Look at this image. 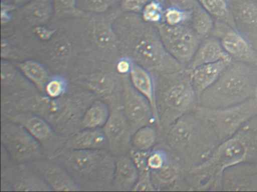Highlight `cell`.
Listing matches in <instances>:
<instances>
[{"label":"cell","instance_id":"cell-11","mask_svg":"<svg viewBox=\"0 0 257 192\" xmlns=\"http://www.w3.org/2000/svg\"><path fill=\"white\" fill-rule=\"evenodd\" d=\"M156 26L168 52L187 68L201 43V37L187 24L171 26L163 21Z\"/></svg>","mask_w":257,"mask_h":192},{"label":"cell","instance_id":"cell-25","mask_svg":"<svg viewBox=\"0 0 257 192\" xmlns=\"http://www.w3.org/2000/svg\"><path fill=\"white\" fill-rule=\"evenodd\" d=\"M132 84L138 91L145 96L151 104L157 120L158 128L159 130V120L156 108V81L154 76L147 69L141 67L134 62L129 73Z\"/></svg>","mask_w":257,"mask_h":192},{"label":"cell","instance_id":"cell-4","mask_svg":"<svg viewBox=\"0 0 257 192\" xmlns=\"http://www.w3.org/2000/svg\"><path fill=\"white\" fill-rule=\"evenodd\" d=\"M50 159L64 166L82 190L112 189L115 157L107 148L65 150Z\"/></svg>","mask_w":257,"mask_h":192},{"label":"cell","instance_id":"cell-37","mask_svg":"<svg viewBox=\"0 0 257 192\" xmlns=\"http://www.w3.org/2000/svg\"><path fill=\"white\" fill-rule=\"evenodd\" d=\"M239 20L246 26L257 25V7L252 3H245L240 6L237 12Z\"/></svg>","mask_w":257,"mask_h":192},{"label":"cell","instance_id":"cell-9","mask_svg":"<svg viewBox=\"0 0 257 192\" xmlns=\"http://www.w3.org/2000/svg\"><path fill=\"white\" fill-rule=\"evenodd\" d=\"M0 134L2 147L13 163H29L46 158L40 142L20 124L4 120Z\"/></svg>","mask_w":257,"mask_h":192},{"label":"cell","instance_id":"cell-39","mask_svg":"<svg viewBox=\"0 0 257 192\" xmlns=\"http://www.w3.org/2000/svg\"><path fill=\"white\" fill-rule=\"evenodd\" d=\"M150 151L143 152L132 148L130 152V156L132 160L138 166L139 171L148 170H150L148 166V157Z\"/></svg>","mask_w":257,"mask_h":192},{"label":"cell","instance_id":"cell-44","mask_svg":"<svg viewBox=\"0 0 257 192\" xmlns=\"http://www.w3.org/2000/svg\"><path fill=\"white\" fill-rule=\"evenodd\" d=\"M133 62V60L127 56L121 57L115 64V70L121 76L129 75Z\"/></svg>","mask_w":257,"mask_h":192},{"label":"cell","instance_id":"cell-23","mask_svg":"<svg viewBox=\"0 0 257 192\" xmlns=\"http://www.w3.org/2000/svg\"><path fill=\"white\" fill-rule=\"evenodd\" d=\"M107 148V140L103 128L82 129L68 136L64 144L65 150Z\"/></svg>","mask_w":257,"mask_h":192},{"label":"cell","instance_id":"cell-38","mask_svg":"<svg viewBox=\"0 0 257 192\" xmlns=\"http://www.w3.org/2000/svg\"><path fill=\"white\" fill-rule=\"evenodd\" d=\"M154 190H156V188L152 180L150 170L140 171L138 181L132 188V192H154Z\"/></svg>","mask_w":257,"mask_h":192},{"label":"cell","instance_id":"cell-34","mask_svg":"<svg viewBox=\"0 0 257 192\" xmlns=\"http://www.w3.org/2000/svg\"><path fill=\"white\" fill-rule=\"evenodd\" d=\"M68 82L66 78L61 75L51 76L45 88V94L51 98L61 97L67 92Z\"/></svg>","mask_w":257,"mask_h":192},{"label":"cell","instance_id":"cell-36","mask_svg":"<svg viewBox=\"0 0 257 192\" xmlns=\"http://www.w3.org/2000/svg\"><path fill=\"white\" fill-rule=\"evenodd\" d=\"M78 0H54V10L58 15H75L80 16L84 14L83 10L77 7Z\"/></svg>","mask_w":257,"mask_h":192},{"label":"cell","instance_id":"cell-28","mask_svg":"<svg viewBox=\"0 0 257 192\" xmlns=\"http://www.w3.org/2000/svg\"><path fill=\"white\" fill-rule=\"evenodd\" d=\"M16 66L37 90L45 94V88L51 78L47 68L39 62L32 60L19 62Z\"/></svg>","mask_w":257,"mask_h":192},{"label":"cell","instance_id":"cell-42","mask_svg":"<svg viewBox=\"0 0 257 192\" xmlns=\"http://www.w3.org/2000/svg\"><path fill=\"white\" fill-rule=\"evenodd\" d=\"M150 0H122L121 1V8L127 12L140 13Z\"/></svg>","mask_w":257,"mask_h":192},{"label":"cell","instance_id":"cell-45","mask_svg":"<svg viewBox=\"0 0 257 192\" xmlns=\"http://www.w3.org/2000/svg\"><path fill=\"white\" fill-rule=\"evenodd\" d=\"M33 32L40 40L46 42V40H49L53 38V36L56 33L57 30L47 28L44 25H39L34 26Z\"/></svg>","mask_w":257,"mask_h":192},{"label":"cell","instance_id":"cell-12","mask_svg":"<svg viewBox=\"0 0 257 192\" xmlns=\"http://www.w3.org/2000/svg\"><path fill=\"white\" fill-rule=\"evenodd\" d=\"M121 108L134 133L141 128L156 124L157 120L148 99L135 88L129 75L122 76Z\"/></svg>","mask_w":257,"mask_h":192},{"label":"cell","instance_id":"cell-31","mask_svg":"<svg viewBox=\"0 0 257 192\" xmlns=\"http://www.w3.org/2000/svg\"><path fill=\"white\" fill-rule=\"evenodd\" d=\"M213 18L209 12L200 6L192 10V16L189 21L191 27L200 37H206L214 28L215 22Z\"/></svg>","mask_w":257,"mask_h":192},{"label":"cell","instance_id":"cell-49","mask_svg":"<svg viewBox=\"0 0 257 192\" xmlns=\"http://www.w3.org/2000/svg\"><path fill=\"white\" fill-rule=\"evenodd\" d=\"M158 1L160 2L161 3L163 4V2H165V0H158Z\"/></svg>","mask_w":257,"mask_h":192},{"label":"cell","instance_id":"cell-3","mask_svg":"<svg viewBox=\"0 0 257 192\" xmlns=\"http://www.w3.org/2000/svg\"><path fill=\"white\" fill-rule=\"evenodd\" d=\"M162 132L164 142L187 171L202 163L220 144L213 126L195 110L180 117Z\"/></svg>","mask_w":257,"mask_h":192},{"label":"cell","instance_id":"cell-33","mask_svg":"<svg viewBox=\"0 0 257 192\" xmlns=\"http://www.w3.org/2000/svg\"><path fill=\"white\" fill-rule=\"evenodd\" d=\"M141 13L143 20L148 24L156 25L164 21L165 10L163 9L162 3L158 0H151L149 2Z\"/></svg>","mask_w":257,"mask_h":192},{"label":"cell","instance_id":"cell-13","mask_svg":"<svg viewBox=\"0 0 257 192\" xmlns=\"http://www.w3.org/2000/svg\"><path fill=\"white\" fill-rule=\"evenodd\" d=\"M2 186L15 192H52L43 177L27 163H11L1 169Z\"/></svg>","mask_w":257,"mask_h":192},{"label":"cell","instance_id":"cell-14","mask_svg":"<svg viewBox=\"0 0 257 192\" xmlns=\"http://www.w3.org/2000/svg\"><path fill=\"white\" fill-rule=\"evenodd\" d=\"M107 150L115 157L130 154L134 132L121 106L111 108L110 115L103 127Z\"/></svg>","mask_w":257,"mask_h":192},{"label":"cell","instance_id":"cell-8","mask_svg":"<svg viewBox=\"0 0 257 192\" xmlns=\"http://www.w3.org/2000/svg\"><path fill=\"white\" fill-rule=\"evenodd\" d=\"M195 110L213 126L221 144L257 116V99L253 97L239 104L224 108H208L198 105Z\"/></svg>","mask_w":257,"mask_h":192},{"label":"cell","instance_id":"cell-32","mask_svg":"<svg viewBox=\"0 0 257 192\" xmlns=\"http://www.w3.org/2000/svg\"><path fill=\"white\" fill-rule=\"evenodd\" d=\"M203 8L205 9L213 18L225 22L227 25L235 28V22L230 14L228 6L225 0H198Z\"/></svg>","mask_w":257,"mask_h":192},{"label":"cell","instance_id":"cell-22","mask_svg":"<svg viewBox=\"0 0 257 192\" xmlns=\"http://www.w3.org/2000/svg\"><path fill=\"white\" fill-rule=\"evenodd\" d=\"M231 62L220 61L201 64L190 70L191 81L198 97L217 80Z\"/></svg>","mask_w":257,"mask_h":192},{"label":"cell","instance_id":"cell-41","mask_svg":"<svg viewBox=\"0 0 257 192\" xmlns=\"http://www.w3.org/2000/svg\"><path fill=\"white\" fill-rule=\"evenodd\" d=\"M53 49H52V54L55 58H65L69 55L71 49V44L70 42L65 40V39H61L58 40L54 44Z\"/></svg>","mask_w":257,"mask_h":192},{"label":"cell","instance_id":"cell-2","mask_svg":"<svg viewBox=\"0 0 257 192\" xmlns=\"http://www.w3.org/2000/svg\"><path fill=\"white\" fill-rule=\"evenodd\" d=\"M244 163L257 164V116L219 144L202 163L189 170L188 184L190 190H221L224 171Z\"/></svg>","mask_w":257,"mask_h":192},{"label":"cell","instance_id":"cell-1","mask_svg":"<svg viewBox=\"0 0 257 192\" xmlns=\"http://www.w3.org/2000/svg\"><path fill=\"white\" fill-rule=\"evenodd\" d=\"M97 98L89 90L67 92L59 98L49 97L39 90L6 94L2 97V112L16 111L40 116L65 138L82 130V117Z\"/></svg>","mask_w":257,"mask_h":192},{"label":"cell","instance_id":"cell-17","mask_svg":"<svg viewBox=\"0 0 257 192\" xmlns=\"http://www.w3.org/2000/svg\"><path fill=\"white\" fill-rule=\"evenodd\" d=\"M52 188V192H78L82 190L68 171L59 164L51 159L41 158L29 162Z\"/></svg>","mask_w":257,"mask_h":192},{"label":"cell","instance_id":"cell-21","mask_svg":"<svg viewBox=\"0 0 257 192\" xmlns=\"http://www.w3.org/2000/svg\"><path fill=\"white\" fill-rule=\"evenodd\" d=\"M139 170L130 154L115 157V168L111 190L132 192L139 177Z\"/></svg>","mask_w":257,"mask_h":192},{"label":"cell","instance_id":"cell-35","mask_svg":"<svg viewBox=\"0 0 257 192\" xmlns=\"http://www.w3.org/2000/svg\"><path fill=\"white\" fill-rule=\"evenodd\" d=\"M191 16L192 12L170 6L165 10L164 22L171 26L183 25L190 21Z\"/></svg>","mask_w":257,"mask_h":192},{"label":"cell","instance_id":"cell-43","mask_svg":"<svg viewBox=\"0 0 257 192\" xmlns=\"http://www.w3.org/2000/svg\"><path fill=\"white\" fill-rule=\"evenodd\" d=\"M168 2L171 7H175L183 10H189V12L195 10L201 6L198 0H168Z\"/></svg>","mask_w":257,"mask_h":192},{"label":"cell","instance_id":"cell-29","mask_svg":"<svg viewBox=\"0 0 257 192\" xmlns=\"http://www.w3.org/2000/svg\"><path fill=\"white\" fill-rule=\"evenodd\" d=\"M93 37L97 44L105 49L112 50L118 46V37L108 20H97L93 24Z\"/></svg>","mask_w":257,"mask_h":192},{"label":"cell","instance_id":"cell-6","mask_svg":"<svg viewBox=\"0 0 257 192\" xmlns=\"http://www.w3.org/2000/svg\"><path fill=\"white\" fill-rule=\"evenodd\" d=\"M257 66L232 60L217 80L201 93L198 105L224 108L243 103L255 97Z\"/></svg>","mask_w":257,"mask_h":192},{"label":"cell","instance_id":"cell-18","mask_svg":"<svg viewBox=\"0 0 257 192\" xmlns=\"http://www.w3.org/2000/svg\"><path fill=\"white\" fill-rule=\"evenodd\" d=\"M150 172L156 190H183V186L189 187L187 170L174 152L162 168Z\"/></svg>","mask_w":257,"mask_h":192},{"label":"cell","instance_id":"cell-10","mask_svg":"<svg viewBox=\"0 0 257 192\" xmlns=\"http://www.w3.org/2000/svg\"><path fill=\"white\" fill-rule=\"evenodd\" d=\"M5 120L20 124L41 144L46 158H52L64 151L67 138L55 132L52 126L40 116L28 112H3Z\"/></svg>","mask_w":257,"mask_h":192},{"label":"cell","instance_id":"cell-30","mask_svg":"<svg viewBox=\"0 0 257 192\" xmlns=\"http://www.w3.org/2000/svg\"><path fill=\"white\" fill-rule=\"evenodd\" d=\"M159 132L154 124L144 126L137 130L132 136V148L138 151H151L157 144Z\"/></svg>","mask_w":257,"mask_h":192},{"label":"cell","instance_id":"cell-24","mask_svg":"<svg viewBox=\"0 0 257 192\" xmlns=\"http://www.w3.org/2000/svg\"><path fill=\"white\" fill-rule=\"evenodd\" d=\"M1 85L3 91H7L6 94L38 90L16 64L4 60L1 61Z\"/></svg>","mask_w":257,"mask_h":192},{"label":"cell","instance_id":"cell-27","mask_svg":"<svg viewBox=\"0 0 257 192\" xmlns=\"http://www.w3.org/2000/svg\"><path fill=\"white\" fill-rule=\"evenodd\" d=\"M111 108L104 100L97 98L88 106L82 117V129L103 128L110 115Z\"/></svg>","mask_w":257,"mask_h":192},{"label":"cell","instance_id":"cell-20","mask_svg":"<svg viewBox=\"0 0 257 192\" xmlns=\"http://www.w3.org/2000/svg\"><path fill=\"white\" fill-rule=\"evenodd\" d=\"M232 58L222 48L216 37L207 38L201 42L187 68L193 69L201 64L220 61H232Z\"/></svg>","mask_w":257,"mask_h":192},{"label":"cell","instance_id":"cell-5","mask_svg":"<svg viewBox=\"0 0 257 192\" xmlns=\"http://www.w3.org/2000/svg\"><path fill=\"white\" fill-rule=\"evenodd\" d=\"M154 78L159 130L162 132L180 117L193 112L198 106V97L187 68Z\"/></svg>","mask_w":257,"mask_h":192},{"label":"cell","instance_id":"cell-48","mask_svg":"<svg viewBox=\"0 0 257 192\" xmlns=\"http://www.w3.org/2000/svg\"><path fill=\"white\" fill-rule=\"evenodd\" d=\"M255 98L257 99V87H256V90H255Z\"/></svg>","mask_w":257,"mask_h":192},{"label":"cell","instance_id":"cell-46","mask_svg":"<svg viewBox=\"0 0 257 192\" xmlns=\"http://www.w3.org/2000/svg\"><path fill=\"white\" fill-rule=\"evenodd\" d=\"M18 7L2 1L1 2V22L3 25L8 24L12 20V12H14Z\"/></svg>","mask_w":257,"mask_h":192},{"label":"cell","instance_id":"cell-47","mask_svg":"<svg viewBox=\"0 0 257 192\" xmlns=\"http://www.w3.org/2000/svg\"><path fill=\"white\" fill-rule=\"evenodd\" d=\"M2 1L10 3V4H13V6L19 8L22 7L24 4H27V3H28V2L31 1V0H2Z\"/></svg>","mask_w":257,"mask_h":192},{"label":"cell","instance_id":"cell-7","mask_svg":"<svg viewBox=\"0 0 257 192\" xmlns=\"http://www.w3.org/2000/svg\"><path fill=\"white\" fill-rule=\"evenodd\" d=\"M127 56L154 76L186 68L168 52L158 30L144 32L138 36Z\"/></svg>","mask_w":257,"mask_h":192},{"label":"cell","instance_id":"cell-26","mask_svg":"<svg viewBox=\"0 0 257 192\" xmlns=\"http://www.w3.org/2000/svg\"><path fill=\"white\" fill-rule=\"evenodd\" d=\"M20 14L28 24L44 25L55 14L54 0H31L20 7Z\"/></svg>","mask_w":257,"mask_h":192},{"label":"cell","instance_id":"cell-16","mask_svg":"<svg viewBox=\"0 0 257 192\" xmlns=\"http://www.w3.org/2000/svg\"><path fill=\"white\" fill-rule=\"evenodd\" d=\"M213 31L233 60L257 66L256 51L237 30L221 22L215 25Z\"/></svg>","mask_w":257,"mask_h":192},{"label":"cell","instance_id":"cell-40","mask_svg":"<svg viewBox=\"0 0 257 192\" xmlns=\"http://www.w3.org/2000/svg\"><path fill=\"white\" fill-rule=\"evenodd\" d=\"M114 0H85L86 8L94 13L106 12Z\"/></svg>","mask_w":257,"mask_h":192},{"label":"cell","instance_id":"cell-15","mask_svg":"<svg viewBox=\"0 0 257 192\" xmlns=\"http://www.w3.org/2000/svg\"><path fill=\"white\" fill-rule=\"evenodd\" d=\"M87 90L94 93L97 98L106 102L109 106H121L122 76L115 70H98L85 78Z\"/></svg>","mask_w":257,"mask_h":192},{"label":"cell","instance_id":"cell-19","mask_svg":"<svg viewBox=\"0 0 257 192\" xmlns=\"http://www.w3.org/2000/svg\"><path fill=\"white\" fill-rule=\"evenodd\" d=\"M221 190H257V164H240L225 170Z\"/></svg>","mask_w":257,"mask_h":192}]
</instances>
